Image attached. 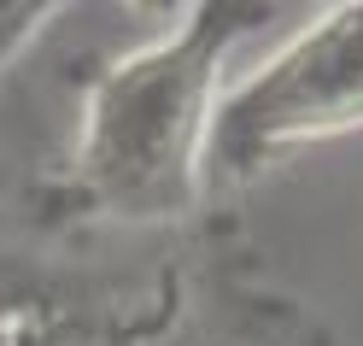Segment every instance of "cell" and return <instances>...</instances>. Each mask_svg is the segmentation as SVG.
<instances>
[{"instance_id":"1","label":"cell","mask_w":363,"mask_h":346,"mask_svg":"<svg viewBox=\"0 0 363 346\" xmlns=\"http://www.w3.org/2000/svg\"><path fill=\"white\" fill-rule=\"evenodd\" d=\"M264 6L206 0L182 24L129 48L94 77L71 153L77 194L118 223H164L206 194L211 124L235 41L264 24Z\"/></svg>"},{"instance_id":"2","label":"cell","mask_w":363,"mask_h":346,"mask_svg":"<svg viewBox=\"0 0 363 346\" xmlns=\"http://www.w3.org/2000/svg\"><path fill=\"white\" fill-rule=\"evenodd\" d=\"M363 129V0L323 6L264 65L235 77L211 124V182H252L299 147Z\"/></svg>"}]
</instances>
